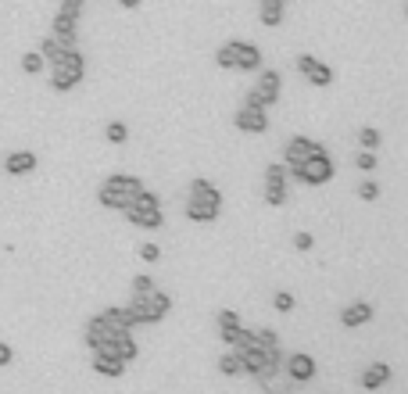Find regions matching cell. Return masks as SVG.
<instances>
[{
	"instance_id": "6da1fadb",
	"label": "cell",
	"mask_w": 408,
	"mask_h": 394,
	"mask_svg": "<svg viewBox=\"0 0 408 394\" xmlns=\"http://www.w3.org/2000/svg\"><path fill=\"white\" fill-rule=\"evenodd\" d=\"M219 212H222V194H219V186L208 183L204 176H193L190 186H186V208H183V215H186L190 222L208 226V222L219 219Z\"/></svg>"
},
{
	"instance_id": "7a4b0ae2",
	"label": "cell",
	"mask_w": 408,
	"mask_h": 394,
	"mask_svg": "<svg viewBox=\"0 0 408 394\" xmlns=\"http://www.w3.org/2000/svg\"><path fill=\"white\" fill-rule=\"evenodd\" d=\"M140 194H143V179H140V176L115 172V176H107V179L100 183L97 201L104 204V208H112V212H122V208H129V204H133Z\"/></svg>"
},
{
	"instance_id": "3957f363",
	"label": "cell",
	"mask_w": 408,
	"mask_h": 394,
	"mask_svg": "<svg viewBox=\"0 0 408 394\" xmlns=\"http://www.w3.org/2000/svg\"><path fill=\"white\" fill-rule=\"evenodd\" d=\"M47 65H51V90L54 93H69L86 79V57H82L79 47L61 51L54 61H47Z\"/></svg>"
},
{
	"instance_id": "277c9868",
	"label": "cell",
	"mask_w": 408,
	"mask_h": 394,
	"mask_svg": "<svg viewBox=\"0 0 408 394\" xmlns=\"http://www.w3.org/2000/svg\"><path fill=\"white\" fill-rule=\"evenodd\" d=\"M215 65L219 69H236V72H258L262 69V51L247 39H229L215 51Z\"/></svg>"
},
{
	"instance_id": "5b68a950",
	"label": "cell",
	"mask_w": 408,
	"mask_h": 394,
	"mask_svg": "<svg viewBox=\"0 0 408 394\" xmlns=\"http://www.w3.org/2000/svg\"><path fill=\"white\" fill-rule=\"evenodd\" d=\"M122 215L133 222V226H140V230H161V222H165V215H161V197L154 194V190H147L143 186V194L129 204V208H122Z\"/></svg>"
},
{
	"instance_id": "8992f818",
	"label": "cell",
	"mask_w": 408,
	"mask_h": 394,
	"mask_svg": "<svg viewBox=\"0 0 408 394\" xmlns=\"http://www.w3.org/2000/svg\"><path fill=\"white\" fill-rule=\"evenodd\" d=\"M287 176H294L297 183H305V186H322V183H330L337 176V169H333V158L326 151H319V154H312L308 161H301V165H287Z\"/></svg>"
},
{
	"instance_id": "52a82bcc",
	"label": "cell",
	"mask_w": 408,
	"mask_h": 394,
	"mask_svg": "<svg viewBox=\"0 0 408 394\" xmlns=\"http://www.w3.org/2000/svg\"><path fill=\"white\" fill-rule=\"evenodd\" d=\"M129 312L136 316V323H161L168 312H172V298L165 294V290H150V294H143V298H133L129 301Z\"/></svg>"
},
{
	"instance_id": "ba28073f",
	"label": "cell",
	"mask_w": 408,
	"mask_h": 394,
	"mask_svg": "<svg viewBox=\"0 0 408 394\" xmlns=\"http://www.w3.org/2000/svg\"><path fill=\"white\" fill-rule=\"evenodd\" d=\"M279 87H283V79H279L276 69H258V87L247 90L244 105H247V108H265V111H269L276 100H279Z\"/></svg>"
},
{
	"instance_id": "9c48e42d",
	"label": "cell",
	"mask_w": 408,
	"mask_h": 394,
	"mask_svg": "<svg viewBox=\"0 0 408 394\" xmlns=\"http://www.w3.org/2000/svg\"><path fill=\"white\" fill-rule=\"evenodd\" d=\"M319 151H326L319 140H312V136H290L283 143V165H301V161H308Z\"/></svg>"
},
{
	"instance_id": "30bf717a",
	"label": "cell",
	"mask_w": 408,
	"mask_h": 394,
	"mask_svg": "<svg viewBox=\"0 0 408 394\" xmlns=\"http://www.w3.org/2000/svg\"><path fill=\"white\" fill-rule=\"evenodd\" d=\"M233 126L240 129V133H251V136H258V133H269V111L265 108H240L233 115Z\"/></svg>"
},
{
	"instance_id": "8fae6325",
	"label": "cell",
	"mask_w": 408,
	"mask_h": 394,
	"mask_svg": "<svg viewBox=\"0 0 408 394\" xmlns=\"http://www.w3.org/2000/svg\"><path fill=\"white\" fill-rule=\"evenodd\" d=\"M283 369H287V380H290V384H308V380H315V359L305 355V351H297V355L283 359Z\"/></svg>"
},
{
	"instance_id": "7c38bea8",
	"label": "cell",
	"mask_w": 408,
	"mask_h": 394,
	"mask_svg": "<svg viewBox=\"0 0 408 394\" xmlns=\"http://www.w3.org/2000/svg\"><path fill=\"white\" fill-rule=\"evenodd\" d=\"M47 36H54L57 39V44L64 47V51H72L76 44H79V22H76V18H69V15H54V22H51V33Z\"/></svg>"
},
{
	"instance_id": "4fadbf2b",
	"label": "cell",
	"mask_w": 408,
	"mask_h": 394,
	"mask_svg": "<svg viewBox=\"0 0 408 394\" xmlns=\"http://www.w3.org/2000/svg\"><path fill=\"white\" fill-rule=\"evenodd\" d=\"M97 319H100L107 330H133V326H140L136 316L129 312V305H112V308H104V312H97Z\"/></svg>"
},
{
	"instance_id": "5bb4252c",
	"label": "cell",
	"mask_w": 408,
	"mask_h": 394,
	"mask_svg": "<svg viewBox=\"0 0 408 394\" xmlns=\"http://www.w3.org/2000/svg\"><path fill=\"white\" fill-rule=\"evenodd\" d=\"M283 15H287V0H258V18H262L265 29L283 26Z\"/></svg>"
},
{
	"instance_id": "9a60e30c",
	"label": "cell",
	"mask_w": 408,
	"mask_h": 394,
	"mask_svg": "<svg viewBox=\"0 0 408 394\" xmlns=\"http://www.w3.org/2000/svg\"><path fill=\"white\" fill-rule=\"evenodd\" d=\"M4 172L8 176H29V172H36V154L33 151H11L4 158Z\"/></svg>"
},
{
	"instance_id": "2e32d148",
	"label": "cell",
	"mask_w": 408,
	"mask_h": 394,
	"mask_svg": "<svg viewBox=\"0 0 408 394\" xmlns=\"http://www.w3.org/2000/svg\"><path fill=\"white\" fill-rule=\"evenodd\" d=\"M369 319H373V305L369 301H355L348 308H340V323L348 326V330H358V326H365Z\"/></svg>"
},
{
	"instance_id": "e0dca14e",
	"label": "cell",
	"mask_w": 408,
	"mask_h": 394,
	"mask_svg": "<svg viewBox=\"0 0 408 394\" xmlns=\"http://www.w3.org/2000/svg\"><path fill=\"white\" fill-rule=\"evenodd\" d=\"M391 377H394V369L387 366V362H373L369 369L362 373V387H365V391H380V387L391 384Z\"/></svg>"
},
{
	"instance_id": "ac0fdd59",
	"label": "cell",
	"mask_w": 408,
	"mask_h": 394,
	"mask_svg": "<svg viewBox=\"0 0 408 394\" xmlns=\"http://www.w3.org/2000/svg\"><path fill=\"white\" fill-rule=\"evenodd\" d=\"M219 337H222V344L233 351V355H240L244 348H251L254 344V334L247 326H236V330H219Z\"/></svg>"
},
{
	"instance_id": "d6986e66",
	"label": "cell",
	"mask_w": 408,
	"mask_h": 394,
	"mask_svg": "<svg viewBox=\"0 0 408 394\" xmlns=\"http://www.w3.org/2000/svg\"><path fill=\"white\" fill-rule=\"evenodd\" d=\"M125 366L129 362H122L118 355H94V373L97 377H125Z\"/></svg>"
},
{
	"instance_id": "ffe728a7",
	"label": "cell",
	"mask_w": 408,
	"mask_h": 394,
	"mask_svg": "<svg viewBox=\"0 0 408 394\" xmlns=\"http://www.w3.org/2000/svg\"><path fill=\"white\" fill-rule=\"evenodd\" d=\"M107 337H112V330H107L97 316H90V319H86V348H97V344H107Z\"/></svg>"
},
{
	"instance_id": "44dd1931",
	"label": "cell",
	"mask_w": 408,
	"mask_h": 394,
	"mask_svg": "<svg viewBox=\"0 0 408 394\" xmlns=\"http://www.w3.org/2000/svg\"><path fill=\"white\" fill-rule=\"evenodd\" d=\"M305 79L312 82V87H315V90H326V87H330V82H333V69L326 65V61H319V57H315V65H312V69L305 72Z\"/></svg>"
},
{
	"instance_id": "7402d4cb",
	"label": "cell",
	"mask_w": 408,
	"mask_h": 394,
	"mask_svg": "<svg viewBox=\"0 0 408 394\" xmlns=\"http://www.w3.org/2000/svg\"><path fill=\"white\" fill-rule=\"evenodd\" d=\"M104 140L112 143V147H122V143L129 140V126H125L122 118H112V122L104 126Z\"/></svg>"
},
{
	"instance_id": "603a6c76",
	"label": "cell",
	"mask_w": 408,
	"mask_h": 394,
	"mask_svg": "<svg viewBox=\"0 0 408 394\" xmlns=\"http://www.w3.org/2000/svg\"><path fill=\"white\" fill-rule=\"evenodd\" d=\"M265 204H269V208H279V204H287V179L265 183Z\"/></svg>"
},
{
	"instance_id": "cb8c5ba5",
	"label": "cell",
	"mask_w": 408,
	"mask_h": 394,
	"mask_svg": "<svg viewBox=\"0 0 408 394\" xmlns=\"http://www.w3.org/2000/svg\"><path fill=\"white\" fill-rule=\"evenodd\" d=\"M18 65H21V72H26V75H39L43 69H47V61H43L39 51H26V54L18 57Z\"/></svg>"
},
{
	"instance_id": "d4e9b609",
	"label": "cell",
	"mask_w": 408,
	"mask_h": 394,
	"mask_svg": "<svg viewBox=\"0 0 408 394\" xmlns=\"http://www.w3.org/2000/svg\"><path fill=\"white\" fill-rule=\"evenodd\" d=\"M254 334V344L258 348H279V334L276 330H269V326H258V330H251Z\"/></svg>"
},
{
	"instance_id": "484cf974",
	"label": "cell",
	"mask_w": 408,
	"mask_h": 394,
	"mask_svg": "<svg viewBox=\"0 0 408 394\" xmlns=\"http://www.w3.org/2000/svg\"><path fill=\"white\" fill-rule=\"evenodd\" d=\"M219 373H222V377H240V373H244L240 369V359H236L233 351H226V355L219 359Z\"/></svg>"
},
{
	"instance_id": "4316f807",
	"label": "cell",
	"mask_w": 408,
	"mask_h": 394,
	"mask_svg": "<svg viewBox=\"0 0 408 394\" xmlns=\"http://www.w3.org/2000/svg\"><path fill=\"white\" fill-rule=\"evenodd\" d=\"M272 308H276V312H294V294H290V290H276V294H272Z\"/></svg>"
},
{
	"instance_id": "83f0119b",
	"label": "cell",
	"mask_w": 408,
	"mask_h": 394,
	"mask_svg": "<svg viewBox=\"0 0 408 394\" xmlns=\"http://www.w3.org/2000/svg\"><path fill=\"white\" fill-rule=\"evenodd\" d=\"M133 298H143V294H150V290H154V280H150L147 273H140V276H133Z\"/></svg>"
},
{
	"instance_id": "f1b7e54d",
	"label": "cell",
	"mask_w": 408,
	"mask_h": 394,
	"mask_svg": "<svg viewBox=\"0 0 408 394\" xmlns=\"http://www.w3.org/2000/svg\"><path fill=\"white\" fill-rule=\"evenodd\" d=\"M215 323H219V330H236V326H244V323H240V316H236L233 308H222V312L215 316Z\"/></svg>"
},
{
	"instance_id": "f546056e",
	"label": "cell",
	"mask_w": 408,
	"mask_h": 394,
	"mask_svg": "<svg viewBox=\"0 0 408 394\" xmlns=\"http://www.w3.org/2000/svg\"><path fill=\"white\" fill-rule=\"evenodd\" d=\"M358 143H362V147H365V151H376V147H380V129H373V126H365V129L358 133Z\"/></svg>"
},
{
	"instance_id": "4dcf8cb0",
	"label": "cell",
	"mask_w": 408,
	"mask_h": 394,
	"mask_svg": "<svg viewBox=\"0 0 408 394\" xmlns=\"http://www.w3.org/2000/svg\"><path fill=\"white\" fill-rule=\"evenodd\" d=\"M61 51H64V47L57 44L54 36H43V44H39V54H43V61H54V57H57Z\"/></svg>"
},
{
	"instance_id": "1f68e13d",
	"label": "cell",
	"mask_w": 408,
	"mask_h": 394,
	"mask_svg": "<svg viewBox=\"0 0 408 394\" xmlns=\"http://www.w3.org/2000/svg\"><path fill=\"white\" fill-rule=\"evenodd\" d=\"M355 169H362V172H373V169H376V154H373V151H362V154H355Z\"/></svg>"
},
{
	"instance_id": "d6a6232c",
	"label": "cell",
	"mask_w": 408,
	"mask_h": 394,
	"mask_svg": "<svg viewBox=\"0 0 408 394\" xmlns=\"http://www.w3.org/2000/svg\"><path fill=\"white\" fill-rule=\"evenodd\" d=\"M358 197H362V201H376V197H380V186H376L373 179L358 183Z\"/></svg>"
},
{
	"instance_id": "836d02e7",
	"label": "cell",
	"mask_w": 408,
	"mask_h": 394,
	"mask_svg": "<svg viewBox=\"0 0 408 394\" xmlns=\"http://www.w3.org/2000/svg\"><path fill=\"white\" fill-rule=\"evenodd\" d=\"M61 15H69L79 22V15H82V0H61Z\"/></svg>"
},
{
	"instance_id": "e575fe53",
	"label": "cell",
	"mask_w": 408,
	"mask_h": 394,
	"mask_svg": "<svg viewBox=\"0 0 408 394\" xmlns=\"http://www.w3.org/2000/svg\"><path fill=\"white\" fill-rule=\"evenodd\" d=\"M258 387H262L265 394H294V391H290V384H283V387H279L276 380H258Z\"/></svg>"
},
{
	"instance_id": "d590c367",
	"label": "cell",
	"mask_w": 408,
	"mask_h": 394,
	"mask_svg": "<svg viewBox=\"0 0 408 394\" xmlns=\"http://www.w3.org/2000/svg\"><path fill=\"white\" fill-rule=\"evenodd\" d=\"M161 258V247L158 244H143L140 247V262H158Z\"/></svg>"
},
{
	"instance_id": "8d00e7d4",
	"label": "cell",
	"mask_w": 408,
	"mask_h": 394,
	"mask_svg": "<svg viewBox=\"0 0 408 394\" xmlns=\"http://www.w3.org/2000/svg\"><path fill=\"white\" fill-rule=\"evenodd\" d=\"M312 244H315V237H312V233H305V230L294 233V247H297V251H312Z\"/></svg>"
},
{
	"instance_id": "74e56055",
	"label": "cell",
	"mask_w": 408,
	"mask_h": 394,
	"mask_svg": "<svg viewBox=\"0 0 408 394\" xmlns=\"http://www.w3.org/2000/svg\"><path fill=\"white\" fill-rule=\"evenodd\" d=\"M294 65H297V72H301V75H305V72L315 65V57H312V54H297V57H294Z\"/></svg>"
},
{
	"instance_id": "f35d334b",
	"label": "cell",
	"mask_w": 408,
	"mask_h": 394,
	"mask_svg": "<svg viewBox=\"0 0 408 394\" xmlns=\"http://www.w3.org/2000/svg\"><path fill=\"white\" fill-rule=\"evenodd\" d=\"M11 362H15V348L0 341V369H4V366H11Z\"/></svg>"
},
{
	"instance_id": "ab89813d",
	"label": "cell",
	"mask_w": 408,
	"mask_h": 394,
	"mask_svg": "<svg viewBox=\"0 0 408 394\" xmlns=\"http://www.w3.org/2000/svg\"><path fill=\"white\" fill-rule=\"evenodd\" d=\"M118 4H122V8H125V11H136V8H140V4H143V0H118Z\"/></svg>"
}]
</instances>
